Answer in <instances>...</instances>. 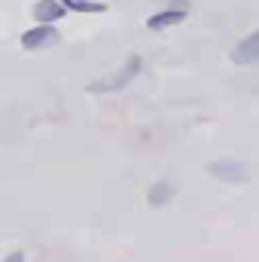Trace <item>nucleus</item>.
<instances>
[{"instance_id": "1", "label": "nucleus", "mask_w": 259, "mask_h": 262, "mask_svg": "<svg viewBox=\"0 0 259 262\" xmlns=\"http://www.w3.org/2000/svg\"><path fill=\"white\" fill-rule=\"evenodd\" d=\"M140 70H143V58H140V55H128L116 73H110V76H104V79L92 82V85H89V92H95V95L119 92V89H125L128 82H134V79H137V73H140Z\"/></svg>"}, {"instance_id": "2", "label": "nucleus", "mask_w": 259, "mask_h": 262, "mask_svg": "<svg viewBox=\"0 0 259 262\" xmlns=\"http://www.w3.org/2000/svg\"><path fill=\"white\" fill-rule=\"evenodd\" d=\"M207 174L223 180V183H247L250 180V165L241 159H217L207 165Z\"/></svg>"}, {"instance_id": "3", "label": "nucleus", "mask_w": 259, "mask_h": 262, "mask_svg": "<svg viewBox=\"0 0 259 262\" xmlns=\"http://www.w3.org/2000/svg\"><path fill=\"white\" fill-rule=\"evenodd\" d=\"M58 43V31H55V25H34L31 31H25L21 34V49L25 52H43V49H49V46H55Z\"/></svg>"}, {"instance_id": "4", "label": "nucleus", "mask_w": 259, "mask_h": 262, "mask_svg": "<svg viewBox=\"0 0 259 262\" xmlns=\"http://www.w3.org/2000/svg\"><path fill=\"white\" fill-rule=\"evenodd\" d=\"M186 15H189V9H186L183 3H174V6H168V9H159V12H153V15L146 18V28L159 34V31L177 28L180 21H186Z\"/></svg>"}, {"instance_id": "5", "label": "nucleus", "mask_w": 259, "mask_h": 262, "mask_svg": "<svg viewBox=\"0 0 259 262\" xmlns=\"http://www.w3.org/2000/svg\"><path fill=\"white\" fill-rule=\"evenodd\" d=\"M229 58L235 64H256L259 61V34L256 31H250L241 43H235L232 52H229Z\"/></svg>"}, {"instance_id": "6", "label": "nucleus", "mask_w": 259, "mask_h": 262, "mask_svg": "<svg viewBox=\"0 0 259 262\" xmlns=\"http://www.w3.org/2000/svg\"><path fill=\"white\" fill-rule=\"evenodd\" d=\"M64 12L67 9L58 0H37V6H34V18L40 25H55L58 18H64Z\"/></svg>"}, {"instance_id": "7", "label": "nucleus", "mask_w": 259, "mask_h": 262, "mask_svg": "<svg viewBox=\"0 0 259 262\" xmlns=\"http://www.w3.org/2000/svg\"><path fill=\"white\" fill-rule=\"evenodd\" d=\"M171 201H174V183L159 180V183L149 186V192H146V204H149V207H165V204H171Z\"/></svg>"}, {"instance_id": "8", "label": "nucleus", "mask_w": 259, "mask_h": 262, "mask_svg": "<svg viewBox=\"0 0 259 262\" xmlns=\"http://www.w3.org/2000/svg\"><path fill=\"white\" fill-rule=\"evenodd\" d=\"M67 12H107V3L101 0H58Z\"/></svg>"}, {"instance_id": "9", "label": "nucleus", "mask_w": 259, "mask_h": 262, "mask_svg": "<svg viewBox=\"0 0 259 262\" xmlns=\"http://www.w3.org/2000/svg\"><path fill=\"white\" fill-rule=\"evenodd\" d=\"M3 262H25V253H21V250H15V253H9Z\"/></svg>"}]
</instances>
